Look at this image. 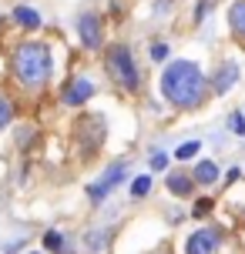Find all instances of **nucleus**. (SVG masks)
<instances>
[{
    "label": "nucleus",
    "mask_w": 245,
    "mask_h": 254,
    "mask_svg": "<svg viewBox=\"0 0 245 254\" xmlns=\"http://www.w3.org/2000/svg\"><path fill=\"white\" fill-rule=\"evenodd\" d=\"M161 97H165L171 107H178V111L202 107L205 97H208L205 70L195 61H185V57L165 64V70H161Z\"/></svg>",
    "instance_id": "nucleus-1"
},
{
    "label": "nucleus",
    "mask_w": 245,
    "mask_h": 254,
    "mask_svg": "<svg viewBox=\"0 0 245 254\" xmlns=\"http://www.w3.org/2000/svg\"><path fill=\"white\" fill-rule=\"evenodd\" d=\"M54 70V54L44 40H24L10 54V74L24 90H40L51 80Z\"/></svg>",
    "instance_id": "nucleus-2"
},
{
    "label": "nucleus",
    "mask_w": 245,
    "mask_h": 254,
    "mask_svg": "<svg viewBox=\"0 0 245 254\" xmlns=\"http://www.w3.org/2000/svg\"><path fill=\"white\" fill-rule=\"evenodd\" d=\"M104 70H108V77L118 90H124V94L141 90V67H138L128 44H111L104 51Z\"/></svg>",
    "instance_id": "nucleus-3"
},
{
    "label": "nucleus",
    "mask_w": 245,
    "mask_h": 254,
    "mask_svg": "<svg viewBox=\"0 0 245 254\" xmlns=\"http://www.w3.org/2000/svg\"><path fill=\"white\" fill-rule=\"evenodd\" d=\"M78 37L84 51H101L104 47V17L98 10L78 13Z\"/></svg>",
    "instance_id": "nucleus-4"
},
{
    "label": "nucleus",
    "mask_w": 245,
    "mask_h": 254,
    "mask_svg": "<svg viewBox=\"0 0 245 254\" xmlns=\"http://www.w3.org/2000/svg\"><path fill=\"white\" fill-rule=\"evenodd\" d=\"M124 174H128V164H124V161H118V164H111V167H108V171L101 174V181H94V184L88 188L91 204H101L104 197H108V194H111V190H115L118 184L124 181Z\"/></svg>",
    "instance_id": "nucleus-5"
},
{
    "label": "nucleus",
    "mask_w": 245,
    "mask_h": 254,
    "mask_svg": "<svg viewBox=\"0 0 245 254\" xmlns=\"http://www.w3.org/2000/svg\"><path fill=\"white\" fill-rule=\"evenodd\" d=\"M91 97H94V80H91V77H71L64 84V90H61V101H64L67 107H81V104H88Z\"/></svg>",
    "instance_id": "nucleus-6"
},
{
    "label": "nucleus",
    "mask_w": 245,
    "mask_h": 254,
    "mask_svg": "<svg viewBox=\"0 0 245 254\" xmlns=\"http://www.w3.org/2000/svg\"><path fill=\"white\" fill-rule=\"evenodd\" d=\"M222 244V231L219 228H198L185 244V254H215Z\"/></svg>",
    "instance_id": "nucleus-7"
},
{
    "label": "nucleus",
    "mask_w": 245,
    "mask_h": 254,
    "mask_svg": "<svg viewBox=\"0 0 245 254\" xmlns=\"http://www.w3.org/2000/svg\"><path fill=\"white\" fill-rule=\"evenodd\" d=\"M239 74H242V70H239V64H235V61H225L219 70H215V77L208 80V90H212V94H219V97H222V94H229V90L235 87Z\"/></svg>",
    "instance_id": "nucleus-8"
},
{
    "label": "nucleus",
    "mask_w": 245,
    "mask_h": 254,
    "mask_svg": "<svg viewBox=\"0 0 245 254\" xmlns=\"http://www.w3.org/2000/svg\"><path fill=\"white\" fill-rule=\"evenodd\" d=\"M165 188L171 190L175 197H192L195 194V178L188 174V171H168Z\"/></svg>",
    "instance_id": "nucleus-9"
},
{
    "label": "nucleus",
    "mask_w": 245,
    "mask_h": 254,
    "mask_svg": "<svg viewBox=\"0 0 245 254\" xmlns=\"http://www.w3.org/2000/svg\"><path fill=\"white\" fill-rule=\"evenodd\" d=\"M225 17H229V34L245 47V0H232Z\"/></svg>",
    "instance_id": "nucleus-10"
},
{
    "label": "nucleus",
    "mask_w": 245,
    "mask_h": 254,
    "mask_svg": "<svg viewBox=\"0 0 245 254\" xmlns=\"http://www.w3.org/2000/svg\"><path fill=\"white\" fill-rule=\"evenodd\" d=\"M13 24L24 27V30H40V27H44V17H40L34 7H24V3H20V7H13Z\"/></svg>",
    "instance_id": "nucleus-11"
},
{
    "label": "nucleus",
    "mask_w": 245,
    "mask_h": 254,
    "mask_svg": "<svg viewBox=\"0 0 245 254\" xmlns=\"http://www.w3.org/2000/svg\"><path fill=\"white\" fill-rule=\"evenodd\" d=\"M192 178H195V184H215L219 181V164L215 161H198Z\"/></svg>",
    "instance_id": "nucleus-12"
},
{
    "label": "nucleus",
    "mask_w": 245,
    "mask_h": 254,
    "mask_svg": "<svg viewBox=\"0 0 245 254\" xmlns=\"http://www.w3.org/2000/svg\"><path fill=\"white\" fill-rule=\"evenodd\" d=\"M198 151H202L198 140H185V144L175 147V161H192V157H198Z\"/></svg>",
    "instance_id": "nucleus-13"
},
{
    "label": "nucleus",
    "mask_w": 245,
    "mask_h": 254,
    "mask_svg": "<svg viewBox=\"0 0 245 254\" xmlns=\"http://www.w3.org/2000/svg\"><path fill=\"white\" fill-rule=\"evenodd\" d=\"M151 174H138V178L131 181V197H148V190H151Z\"/></svg>",
    "instance_id": "nucleus-14"
},
{
    "label": "nucleus",
    "mask_w": 245,
    "mask_h": 254,
    "mask_svg": "<svg viewBox=\"0 0 245 254\" xmlns=\"http://www.w3.org/2000/svg\"><path fill=\"white\" fill-rule=\"evenodd\" d=\"M44 248L64 254V234H61V231H47V234H44Z\"/></svg>",
    "instance_id": "nucleus-15"
},
{
    "label": "nucleus",
    "mask_w": 245,
    "mask_h": 254,
    "mask_svg": "<svg viewBox=\"0 0 245 254\" xmlns=\"http://www.w3.org/2000/svg\"><path fill=\"white\" fill-rule=\"evenodd\" d=\"M13 121V104H10V97L7 94H0V130Z\"/></svg>",
    "instance_id": "nucleus-16"
},
{
    "label": "nucleus",
    "mask_w": 245,
    "mask_h": 254,
    "mask_svg": "<svg viewBox=\"0 0 245 254\" xmlns=\"http://www.w3.org/2000/svg\"><path fill=\"white\" fill-rule=\"evenodd\" d=\"M215 3H219V0H195V24H202L208 13H212Z\"/></svg>",
    "instance_id": "nucleus-17"
},
{
    "label": "nucleus",
    "mask_w": 245,
    "mask_h": 254,
    "mask_svg": "<svg viewBox=\"0 0 245 254\" xmlns=\"http://www.w3.org/2000/svg\"><path fill=\"white\" fill-rule=\"evenodd\" d=\"M212 207H215V201H212V197H198V201H195V207H192V214L195 217H208V214H212Z\"/></svg>",
    "instance_id": "nucleus-18"
},
{
    "label": "nucleus",
    "mask_w": 245,
    "mask_h": 254,
    "mask_svg": "<svg viewBox=\"0 0 245 254\" xmlns=\"http://www.w3.org/2000/svg\"><path fill=\"white\" fill-rule=\"evenodd\" d=\"M229 127H232V134L245 137V117H242V111H232V114H229Z\"/></svg>",
    "instance_id": "nucleus-19"
},
{
    "label": "nucleus",
    "mask_w": 245,
    "mask_h": 254,
    "mask_svg": "<svg viewBox=\"0 0 245 254\" xmlns=\"http://www.w3.org/2000/svg\"><path fill=\"white\" fill-rule=\"evenodd\" d=\"M168 54H171V47H168L165 40H155V44H151V61H168Z\"/></svg>",
    "instance_id": "nucleus-20"
},
{
    "label": "nucleus",
    "mask_w": 245,
    "mask_h": 254,
    "mask_svg": "<svg viewBox=\"0 0 245 254\" xmlns=\"http://www.w3.org/2000/svg\"><path fill=\"white\" fill-rule=\"evenodd\" d=\"M165 167H168V154L155 151V154H151V171H165Z\"/></svg>",
    "instance_id": "nucleus-21"
},
{
    "label": "nucleus",
    "mask_w": 245,
    "mask_h": 254,
    "mask_svg": "<svg viewBox=\"0 0 245 254\" xmlns=\"http://www.w3.org/2000/svg\"><path fill=\"white\" fill-rule=\"evenodd\" d=\"M168 7H175V0H158V3H155V13L161 17V13H168Z\"/></svg>",
    "instance_id": "nucleus-22"
},
{
    "label": "nucleus",
    "mask_w": 245,
    "mask_h": 254,
    "mask_svg": "<svg viewBox=\"0 0 245 254\" xmlns=\"http://www.w3.org/2000/svg\"><path fill=\"white\" fill-rule=\"evenodd\" d=\"M242 178V171H239V167H232V171H229V174H225V184H235V181Z\"/></svg>",
    "instance_id": "nucleus-23"
},
{
    "label": "nucleus",
    "mask_w": 245,
    "mask_h": 254,
    "mask_svg": "<svg viewBox=\"0 0 245 254\" xmlns=\"http://www.w3.org/2000/svg\"><path fill=\"white\" fill-rule=\"evenodd\" d=\"M151 254H168V251H151Z\"/></svg>",
    "instance_id": "nucleus-24"
}]
</instances>
